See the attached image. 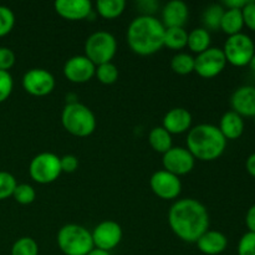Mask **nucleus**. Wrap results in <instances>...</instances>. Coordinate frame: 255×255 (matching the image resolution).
Instances as JSON below:
<instances>
[{
    "label": "nucleus",
    "instance_id": "f257e3e1",
    "mask_svg": "<svg viewBox=\"0 0 255 255\" xmlns=\"http://www.w3.org/2000/svg\"><path fill=\"white\" fill-rule=\"evenodd\" d=\"M168 224L181 241L196 243L209 229L208 211L197 199H179L169 209Z\"/></svg>",
    "mask_w": 255,
    "mask_h": 255
},
{
    "label": "nucleus",
    "instance_id": "f03ea898",
    "mask_svg": "<svg viewBox=\"0 0 255 255\" xmlns=\"http://www.w3.org/2000/svg\"><path fill=\"white\" fill-rule=\"evenodd\" d=\"M164 31L161 20L152 15L134 17L127 29V42L134 54L149 56L164 46Z\"/></svg>",
    "mask_w": 255,
    "mask_h": 255
},
{
    "label": "nucleus",
    "instance_id": "7ed1b4c3",
    "mask_svg": "<svg viewBox=\"0 0 255 255\" xmlns=\"http://www.w3.org/2000/svg\"><path fill=\"white\" fill-rule=\"evenodd\" d=\"M226 137L214 125L201 124L188 131L187 149L199 161L211 162L219 158L226 151Z\"/></svg>",
    "mask_w": 255,
    "mask_h": 255
},
{
    "label": "nucleus",
    "instance_id": "20e7f679",
    "mask_svg": "<svg viewBox=\"0 0 255 255\" xmlns=\"http://www.w3.org/2000/svg\"><path fill=\"white\" fill-rule=\"evenodd\" d=\"M61 124L72 136L89 137L96 129L97 122L89 107L80 102H70L62 110Z\"/></svg>",
    "mask_w": 255,
    "mask_h": 255
},
{
    "label": "nucleus",
    "instance_id": "39448f33",
    "mask_svg": "<svg viewBox=\"0 0 255 255\" xmlns=\"http://www.w3.org/2000/svg\"><path fill=\"white\" fill-rule=\"evenodd\" d=\"M57 246L65 255H87L94 247L91 232L79 224H66L59 231Z\"/></svg>",
    "mask_w": 255,
    "mask_h": 255
},
{
    "label": "nucleus",
    "instance_id": "423d86ee",
    "mask_svg": "<svg viewBox=\"0 0 255 255\" xmlns=\"http://www.w3.org/2000/svg\"><path fill=\"white\" fill-rule=\"evenodd\" d=\"M117 52V41L107 31H96L87 37L85 42V56L94 62L95 66L111 62Z\"/></svg>",
    "mask_w": 255,
    "mask_h": 255
},
{
    "label": "nucleus",
    "instance_id": "0eeeda50",
    "mask_svg": "<svg viewBox=\"0 0 255 255\" xmlns=\"http://www.w3.org/2000/svg\"><path fill=\"white\" fill-rule=\"evenodd\" d=\"M62 173L60 157L51 152H42L31 159L29 174L36 183L49 184L56 181Z\"/></svg>",
    "mask_w": 255,
    "mask_h": 255
},
{
    "label": "nucleus",
    "instance_id": "6e6552de",
    "mask_svg": "<svg viewBox=\"0 0 255 255\" xmlns=\"http://www.w3.org/2000/svg\"><path fill=\"white\" fill-rule=\"evenodd\" d=\"M223 52L227 62L242 67L249 65L252 57L255 55V45L248 35L239 32L227 39Z\"/></svg>",
    "mask_w": 255,
    "mask_h": 255
},
{
    "label": "nucleus",
    "instance_id": "1a4fd4ad",
    "mask_svg": "<svg viewBox=\"0 0 255 255\" xmlns=\"http://www.w3.org/2000/svg\"><path fill=\"white\" fill-rule=\"evenodd\" d=\"M226 65V56L223 50L219 47H209L194 57V71L203 79H213L218 76Z\"/></svg>",
    "mask_w": 255,
    "mask_h": 255
},
{
    "label": "nucleus",
    "instance_id": "9d476101",
    "mask_svg": "<svg viewBox=\"0 0 255 255\" xmlns=\"http://www.w3.org/2000/svg\"><path fill=\"white\" fill-rule=\"evenodd\" d=\"M22 87L31 96H46L54 91L55 77L45 69H31L22 76Z\"/></svg>",
    "mask_w": 255,
    "mask_h": 255
},
{
    "label": "nucleus",
    "instance_id": "9b49d317",
    "mask_svg": "<svg viewBox=\"0 0 255 255\" xmlns=\"http://www.w3.org/2000/svg\"><path fill=\"white\" fill-rule=\"evenodd\" d=\"M91 236L95 248L110 252L121 243L124 233L121 226L117 222L104 221L95 227Z\"/></svg>",
    "mask_w": 255,
    "mask_h": 255
},
{
    "label": "nucleus",
    "instance_id": "f8f14e48",
    "mask_svg": "<svg viewBox=\"0 0 255 255\" xmlns=\"http://www.w3.org/2000/svg\"><path fill=\"white\" fill-rule=\"evenodd\" d=\"M162 163H163L164 171L179 177L188 174L194 168L196 158L187 148L172 147L163 154Z\"/></svg>",
    "mask_w": 255,
    "mask_h": 255
},
{
    "label": "nucleus",
    "instance_id": "ddd939ff",
    "mask_svg": "<svg viewBox=\"0 0 255 255\" xmlns=\"http://www.w3.org/2000/svg\"><path fill=\"white\" fill-rule=\"evenodd\" d=\"M149 186H151L152 192L158 198L166 199V201L176 199L182 191V182L179 177L164 169L157 171L152 174L149 179Z\"/></svg>",
    "mask_w": 255,
    "mask_h": 255
},
{
    "label": "nucleus",
    "instance_id": "4468645a",
    "mask_svg": "<svg viewBox=\"0 0 255 255\" xmlns=\"http://www.w3.org/2000/svg\"><path fill=\"white\" fill-rule=\"evenodd\" d=\"M96 66L85 55L72 56L65 62L64 75L70 82L85 84L95 76Z\"/></svg>",
    "mask_w": 255,
    "mask_h": 255
},
{
    "label": "nucleus",
    "instance_id": "2eb2a0df",
    "mask_svg": "<svg viewBox=\"0 0 255 255\" xmlns=\"http://www.w3.org/2000/svg\"><path fill=\"white\" fill-rule=\"evenodd\" d=\"M54 7L57 15L71 21L86 19L92 11L90 0H57Z\"/></svg>",
    "mask_w": 255,
    "mask_h": 255
},
{
    "label": "nucleus",
    "instance_id": "dca6fc26",
    "mask_svg": "<svg viewBox=\"0 0 255 255\" xmlns=\"http://www.w3.org/2000/svg\"><path fill=\"white\" fill-rule=\"evenodd\" d=\"M192 126V115L191 112L183 107H176L172 109L164 115L163 127L166 131L171 134H181L189 131Z\"/></svg>",
    "mask_w": 255,
    "mask_h": 255
},
{
    "label": "nucleus",
    "instance_id": "f3484780",
    "mask_svg": "<svg viewBox=\"0 0 255 255\" xmlns=\"http://www.w3.org/2000/svg\"><path fill=\"white\" fill-rule=\"evenodd\" d=\"M189 16L188 6L181 0H172L164 5L162 10V24L168 27H183Z\"/></svg>",
    "mask_w": 255,
    "mask_h": 255
},
{
    "label": "nucleus",
    "instance_id": "a211bd4d",
    "mask_svg": "<svg viewBox=\"0 0 255 255\" xmlns=\"http://www.w3.org/2000/svg\"><path fill=\"white\" fill-rule=\"evenodd\" d=\"M233 111L242 117H255V87L242 86L231 97Z\"/></svg>",
    "mask_w": 255,
    "mask_h": 255
},
{
    "label": "nucleus",
    "instance_id": "6ab92c4d",
    "mask_svg": "<svg viewBox=\"0 0 255 255\" xmlns=\"http://www.w3.org/2000/svg\"><path fill=\"white\" fill-rule=\"evenodd\" d=\"M199 251L206 255H218L223 253L228 246V239L222 232L207 231L196 242Z\"/></svg>",
    "mask_w": 255,
    "mask_h": 255
},
{
    "label": "nucleus",
    "instance_id": "aec40b11",
    "mask_svg": "<svg viewBox=\"0 0 255 255\" xmlns=\"http://www.w3.org/2000/svg\"><path fill=\"white\" fill-rule=\"evenodd\" d=\"M219 129L226 139H237L243 134L244 121L243 117L234 111H228L222 116L219 122Z\"/></svg>",
    "mask_w": 255,
    "mask_h": 255
},
{
    "label": "nucleus",
    "instance_id": "412c9836",
    "mask_svg": "<svg viewBox=\"0 0 255 255\" xmlns=\"http://www.w3.org/2000/svg\"><path fill=\"white\" fill-rule=\"evenodd\" d=\"M244 26L243 14L241 9H227L224 10L223 17L221 21V30H223L229 36L237 35L242 31Z\"/></svg>",
    "mask_w": 255,
    "mask_h": 255
},
{
    "label": "nucleus",
    "instance_id": "4be33fe9",
    "mask_svg": "<svg viewBox=\"0 0 255 255\" xmlns=\"http://www.w3.org/2000/svg\"><path fill=\"white\" fill-rule=\"evenodd\" d=\"M187 46L192 52H196L197 55L208 50L211 47V34L208 30H206L204 27H197L188 32Z\"/></svg>",
    "mask_w": 255,
    "mask_h": 255
},
{
    "label": "nucleus",
    "instance_id": "5701e85b",
    "mask_svg": "<svg viewBox=\"0 0 255 255\" xmlns=\"http://www.w3.org/2000/svg\"><path fill=\"white\" fill-rule=\"evenodd\" d=\"M148 142L153 151L164 154L172 147V134L162 126L154 127L148 134Z\"/></svg>",
    "mask_w": 255,
    "mask_h": 255
},
{
    "label": "nucleus",
    "instance_id": "b1692460",
    "mask_svg": "<svg viewBox=\"0 0 255 255\" xmlns=\"http://www.w3.org/2000/svg\"><path fill=\"white\" fill-rule=\"evenodd\" d=\"M126 7V1L125 0H99L96 2L97 12L101 15L104 19H116Z\"/></svg>",
    "mask_w": 255,
    "mask_h": 255
},
{
    "label": "nucleus",
    "instance_id": "393cba45",
    "mask_svg": "<svg viewBox=\"0 0 255 255\" xmlns=\"http://www.w3.org/2000/svg\"><path fill=\"white\" fill-rule=\"evenodd\" d=\"M188 32L184 27H168L164 31V46L171 50H182L187 46Z\"/></svg>",
    "mask_w": 255,
    "mask_h": 255
},
{
    "label": "nucleus",
    "instance_id": "a878e982",
    "mask_svg": "<svg viewBox=\"0 0 255 255\" xmlns=\"http://www.w3.org/2000/svg\"><path fill=\"white\" fill-rule=\"evenodd\" d=\"M224 14V7L219 4H212L204 10L203 12V24L206 30H219L221 29V21Z\"/></svg>",
    "mask_w": 255,
    "mask_h": 255
},
{
    "label": "nucleus",
    "instance_id": "bb28decb",
    "mask_svg": "<svg viewBox=\"0 0 255 255\" xmlns=\"http://www.w3.org/2000/svg\"><path fill=\"white\" fill-rule=\"evenodd\" d=\"M171 69L178 75H189L194 71V57L187 52H178L172 57Z\"/></svg>",
    "mask_w": 255,
    "mask_h": 255
},
{
    "label": "nucleus",
    "instance_id": "cd10ccee",
    "mask_svg": "<svg viewBox=\"0 0 255 255\" xmlns=\"http://www.w3.org/2000/svg\"><path fill=\"white\" fill-rule=\"evenodd\" d=\"M11 255H39V246L30 237H22L12 244Z\"/></svg>",
    "mask_w": 255,
    "mask_h": 255
},
{
    "label": "nucleus",
    "instance_id": "c85d7f7f",
    "mask_svg": "<svg viewBox=\"0 0 255 255\" xmlns=\"http://www.w3.org/2000/svg\"><path fill=\"white\" fill-rule=\"evenodd\" d=\"M96 75L97 80L104 85H112L117 81L119 79V69L112 62H107V64H102L96 66Z\"/></svg>",
    "mask_w": 255,
    "mask_h": 255
},
{
    "label": "nucleus",
    "instance_id": "c756f323",
    "mask_svg": "<svg viewBox=\"0 0 255 255\" xmlns=\"http://www.w3.org/2000/svg\"><path fill=\"white\" fill-rule=\"evenodd\" d=\"M12 197H14V199L19 204L27 206V204H31L35 201V198H36V192H35L34 187H31L30 184L21 183L17 184L14 193H12Z\"/></svg>",
    "mask_w": 255,
    "mask_h": 255
},
{
    "label": "nucleus",
    "instance_id": "7c9ffc66",
    "mask_svg": "<svg viewBox=\"0 0 255 255\" xmlns=\"http://www.w3.org/2000/svg\"><path fill=\"white\" fill-rule=\"evenodd\" d=\"M16 186V179L11 173L0 171V201L12 197Z\"/></svg>",
    "mask_w": 255,
    "mask_h": 255
},
{
    "label": "nucleus",
    "instance_id": "2f4dec72",
    "mask_svg": "<svg viewBox=\"0 0 255 255\" xmlns=\"http://www.w3.org/2000/svg\"><path fill=\"white\" fill-rule=\"evenodd\" d=\"M15 25V15L10 7L0 5V37L5 36Z\"/></svg>",
    "mask_w": 255,
    "mask_h": 255
},
{
    "label": "nucleus",
    "instance_id": "473e14b6",
    "mask_svg": "<svg viewBox=\"0 0 255 255\" xmlns=\"http://www.w3.org/2000/svg\"><path fill=\"white\" fill-rule=\"evenodd\" d=\"M14 81L9 71H0V104L6 101L12 92Z\"/></svg>",
    "mask_w": 255,
    "mask_h": 255
},
{
    "label": "nucleus",
    "instance_id": "72a5a7b5",
    "mask_svg": "<svg viewBox=\"0 0 255 255\" xmlns=\"http://www.w3.org/2000/svg\"><path fill=\"white\" fill-rule=\"evenodd\" d=\"M238 255H255V233L248 232L238 244Z\"/></svg>",
    "mask_w": 255,
    "mask_h": 255
},
{
    "label": "nucleus",
    "instance_id": "f704fd0d",
    "mask_svg": "<svg viewBox=\"0 0 255 255\" xmlns=\"http://www.w3.org/2000/svg\"><path fill=\"white\" fill-rule=\"evenodd\" d=\"M15 64V54L9 47H0V71H9Z\"/></svg>",
    "mask_w": 255,
    "mask_h": 255
},
{
    "label": "nucleus",
    "instance_id": "c9c22d12",
    "mask_svg": "<svg viewBox=\"0 0 255 255\" xmlns=\"http://www.w3.org/2000/svg\"><path fill=\"white\" fill-rule=\"evenodd\" d=\"M244 25L255 31V1H248V4L242 9Z\"/></svg>",
    "mask_w": 255,
    "mask_h": 255
},
{
    "label": "nucleus",
    "instance_id": "e433bc0d",
    "mask_svg": "<svg viewBox=\"0 0 255 255\" xmlns=\"http://www.w3.org/2000/svg\"><path fill=\"white\" fill-rule=\"evenodd\" d=\"M60 164H61V171L65 173H72L79 167V158L74 154H65L64 157H60Z\"/></svg>",
    "mask_w": 255,
    "mask_h": 255
},
{
    "label": "nucleus",
    "instance_id": "4c0bfd02",
    "mask_svg": "<svg viewBox=\"0 0 255 255\" xmlns=\"http://www.w3.org/2000/svg\"><path fill=\"white\" fill-rule=\"evenodd\" d=\"M246 224L248 227L249 232L255 233V204L248 209L246 216Z\"/></svg>",
    "mask_w": 255,
    "mask_h": 255
},
{
    "label": "nucleus",
    "instance_id": "58836bf2",
    "mask_svg": "<svg viewBox=\"0 0 255 255\" xmlns=\"http://www.w3.org/2000/svg\"><path fill=\"white\" fill-rule=\"evenodd\" d=\"M248 4V0H226L224 5L228 9H243L246 5Z\"/></svg>",
    "mask_w": 255,
    "mask_h": 255
},
{
    "label": "nucleus",
    "instance_id": "ea45409f",
    "mask_svg": "<svg viewBox=\"0 0 255 255\" xmlns=\"http://www.w3.org/2000/svg\"><path fill=\"white\" fill-rule=\"evenodd\" d=\"M246 167H247V171H248V173L255 178V153L251 154V156L248 157Z\"/></svg>",
    "mask_w": 255,
    "mask_h": 255
},
{
    "label": "nucleus",
    "instance_id": "a19ab883",
    "mask_svg": "<svg viewBox=\"0 0 255 255\" xmlns=\"http://www.w3.org/2000/svg\"><path fill=\"white\" fill-rule=\"evenodd\" d=\"M87 255H111V254H110V252H105V251H101V249L94 248Z\"/></svg>",
    "mask_w": 255,
    "mask_h": 255
},
{
    "label": "nucleus",
    "instance_id": "79ce46f5",
    "mask_svg": "<svg viewBox=\"0 0 255 255\" xmlns=\"http://www.w3.org/2000/svg\"><path fill=\"white\" fill-rule=\"evenodd\" d=\"M249 66H251V69H252V71L254 72L255 74V55L253 57H252V60H251V62H249Z\"/></svg>",
    "mask_w": 255,
    "mask_h": 255
},
{
    "label": "nucleus",
    "instance_id": "37998d69",
    "mask_svg": "<svg viewBox=\"0 0 255 255\" xmlns=\"http://www.w3.org/2000/svg\"><path fill=\"white\" fill-rule=\"evenodd\" d=\"M254 119H255V117H254ZM254 122H255V120H254Z\"/></svg>",
    "mask_w": 255,
    "mask_h": 255
}]
</instances>
